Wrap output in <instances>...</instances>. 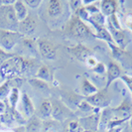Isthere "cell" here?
Returning <instances> with one entry per match:
<instances>
[{
    "instance_id": "obj_4",
    "label": "cell",
    "mask_w": 132,
    "mask_h": 132,
    "mask_svg": "<svg viewBox=\"0 0 132 132\" xmlns=\"http://www.w3.org/2000/svg\"><path fill=\"white\" fill-rule=\"evenodd\" d=\"M84 99L94 108L104 109L110 106L112 96L108 92V89L101 88V89H98L95 93H93V95L84 97Z\"/></svg>"
},
{
    "instance_id": "obj_26",
    "label": "cell",
    "mask_w": 132,
    "mask_h": 132,
    "mask_svg": "<svg viewBox=\"0 0 132 132\" xmlns=\"http://www.w3.org/2000/svg\"><path fill=\"white\" fill-rule=\"evenodd\" d=\"M92 71H93L96 76H103V77H106V67L104 66L102 63H97L96 66L92 69Z\"/></svg>"
},
{
    "instance_id": "obj_14",
    "label": "cell",
    "mask_w": 132,
    "mask_h": 132,
    "mask_svg": "<svg viewBox=\"0 0 132 132\" xmlns=\"http://www.w3.org/2000/svg\"><path fill=\"white\" fill-rule=\"evenodd\" d=\"M20 101H21V105H22V109H23V116L28 120L32 116H34L36 113V108L34 106L33 101L31 100L30 96L26 93H23L21 94Z\"/></svg>"
},
{
    "instance_id": "obj_5",
    "label": "cell",
    "mask_w": 132,
    "mask_h": 132,
    "mask_svg": "<svg viewBox=\"0 0 132 132\" xmlns=\"http://www.w3.org/2000/svg\"><path fill=\"white\" fill-rule=\"evenodd\" d=\"M23 38L24 37L19 32L0 29V49L11 53L14 48L21 43Z\"/></svg>"
},
{
    "instance_id": "obj_34",
    "label": "cell",
    "mask_w": 132,
    "mask_h": 132,
    "mask_svg": "<svg viewBox=\"0 0 132 132\" xmlns=\"http://www.w3.org/2000/svg\"><path fill=\"white\" fill-rule=\"evenodd\" d=\"M121 130H122V128L119 126V127H115V128H112V129L108 130L107 132H120Z\"/></svg>"
},
{
    "instance_id": "obj_18",
    "label": "cell",
    "mask_w": 132,
    "mask_h": 132,
    "mask_svg": "<svg viewBox=\"0 0 132 132\" xmlns=\"http://www.w3.org/2000/svg\"><path fill=\"white\" fill-rule=\"evenodd\" d=\"M43 130V121L36 115L32 116L27 120L25 124V132H42Z\"/></svg>"
},
{
    "instance_id": "obj_1",
    "label": "cell",
    "mask_w": 132,
    "mask_h": 132,
    "mask_svg": "<svg viewBox=\"0 0 132 132\" xmlns=\"http://www.w3.org/2000/svg\"><path fill=\"white\" fill-rule=\"evenodd\" d=\"M33 59L15 55L0 66V77L5 80L21 78L22 76L36 75L39 67Z\"/></svg>"
},
{
    "instance_id": "obj_2",
    "label": "cell",
    "mask_w": 132,
    "mask_h": 132,
    "mask_svg": "<svg viewBox=\"0 0 132 132\" xmlns=\"http://www.w3.org/2000/svg\"><path fill=\"white\" fill-rule=\"evenodd\" d=\"M66 33L71 38L78 41H85L94 37V34L86 23L77 15H73L66 27Z\"/></svg>"
},
{
    "instance_id": "obj_25",
    "label": "cell",
    "mask_w": 132,
    "mask_h": 132,
    "mask_svg": "<svg viewBox=\"0 0 132 132\" xmlns=\"http://www.w3.org/2000/svg\"><path fill=\"white\" fill-rule=\"evenodd\" d=\"M13 87L11 86L9 80H5L2 85H0V100H5L8 98L9 93Z\"/></svg>"
},
{
    "instance_id": "obj_19",
    "label": "cell",
    "mask_w": 132,
    "mask_h": 132,
    "mask_svg": "<svg viewBox=\"0 0 132 132\" xmlns=\"http://www.w3.org/2000/svg\"><path fill=\"white\" fill-rule=\"evenodd\" d=\"M13 8L15 14H16V17H17V20L19 22L23 21L28 17L29 12H28L27 6L25 5L23 0H15V3L13 4Z\"/></svg>"
},
{
    "instance_id": "obj_17",
    "label": "cell",
    "mask_w": 132,
    "mask_h": 132,
    "mask_svg": "<svg viewBox=\"0 0 132 132\" xmlns=\"http://www.w3.org/2000/svg\"><path fill=\"white\" fill-rule=\"evenodd\" d=\"M35 78L39 79H42L46 82H52L54 80V75L52 69H50L47 65H41L35 75Z\"/></svg>"
},
{
    "instance_id": "obj_3",
    "label": "cell",
    "mask_w": 132,
    "mask_h": 132,
    "mask_svg": "<svg viewBox=\"0 0 132 132\" xmlns=\"http://www.w3.org/2000/svg\"><path fill=\"white\" fill-rule=\"evenodd\" d=\"M19 21L17 20L13 5L0 6V29L18 32Z\"/></svg>"
},
{
    "instance_id": "obj_36",
    "label": "cell",
    "mask_w": 132,
    "mask_h": 132,
    "mask_svg": "<svg viewBox=\"0 0 132 132\" xmlns=\"http://www.w3.org/2000/svg\"><path fill=\"white\" fill-rule=\"evenodd\" d=\"M129 123H130V126H131V128H132V115H131V117H130V119H129Z\"/></svg>"
},
{
    "instance_id": "obj_37",
    "label": "cell",
    "mask_w": 132,
    "mask_h": 132,
    "mask_svg": "<svg viewBox=\"0 0 132 132\" xmlns=\"http://www.w3.org/2000/svg\"><path fill=\"white\" fill-rule=\"evenodd\" d=\"M81 132H97V131H89V130H82Z\"/></svg>"
},
{
    "instance_id": "obj_28",
    "label": "cell",
    "mask_w": 132,
    "mask_h": 132,
    "mask_svg": "<svg viewBox=\"0 0 132 132\" xmlns=\"http://www.w3.org/2000/svg\"><path fill=\"white\" fill-rule=\"evenodd\" d=\"M69 5H70L71 9L73 10L75 13L84 6L82 5V1H80V0H72V1L69 2Z\"/></svg>"
},
{
    "instance_id": "obj_33",
    "label": "cell",
    "mask_w": 132,
    "mask_h": 132,
    "mask_svg": "<svg viewBox=\"0 0 132 132\" xmlns=\"http://www.w3.org/2000/svg\"><path fill=\"white\" fill-rule=\"evenodd\" d=\"M7 107H8V104L4 100H0V115H2L3 113L7 110Z\"/></svg>"
},
{
    "instance_id": "obj_24",
    "label": "cell",
    "mask_w": 132,
    "mask_h": 132,
    "mask_svg": "<svg viewBox=\"0 0 132 132\" xmlns=\"http://www.w3.org/2000/svg\"><path fill=\"white\" fill-rule=\"evenodd\" d=\"M42 132H61V124L55 120H46L43 122Z\"/></svg>"
},
{
    "instance_id": "obj_12",
    "label": "cell",
    "mask_w": 132,
    "mask_h": 132,
    "mask_svg": "<svg viewBox=\"0 0 132 132\" xmlns=\"http://www.w3.org/2000/svg\"><path fill=\"white\" fill-rule=\"evenodd\" d=\"M108 26H109L108 27V29H109L108 31H109V33H110L111 37H112L114 44L118 47V48H120L121 50H125V48L129 44V42H130L129 36L122 29L121 30H116L113 27L110 26L109 24H108Z\"/></svg>"
},
{
    "instance_id": "obj_23",
    "label": "cell",
    "mask_w": 132,
    "mask_h": 132,
    "mask_svg": "<svg viewBox=\"0 0 132 132\" xmlns=\"http://www.w3.org/2000/svg\"><path fill=\"white\" fill-rule=\"evenodd\" d=\"M21 44H22V46L24 47V49H26L30 54L35 55V56L38 54V51H37L38 50L37 43L33 39H31V38H25L24 37L22 39V41H21Z\"/></svg>"
},
{
    "instance_id": "obj_21",
    "label": "cell",
    "mask_w": 132,
    "mask_h": 132,
    "mask_svg": "<svg viewBox=\"0 0 132 132\" xmlns=\"http://www.w3.org/2000/svg\"><path fill=\"white\" fill-rule=\"evenodd\" d=\"M28 82L29 85L33 87L35 90H38L42 93H50V86H49V84L42 80V79H39L37 78H30L28 79Z\"/></svg>"
},
{
    "instance_id": "obj_7",
    "label": "cell",
    "mask_w": 132,
    "mask_h": 132,
    "mask_svg": "<svg viewBox=\"0 0 132 132\" xmlns=\"http://www.w3.org/2000/svg\"><path fill=\"white\" fill-rule=\"evenodd\" d=\"M99 114H100V109L95 108L94 112L89 113L85 117L79 118V122L80 127L84 130L97 131L99 126Z\"/></svg>"
},
{
    "instance_id": "obj_16",
    "label": "cell",
    "mask_w": 132,
    "mask_h": 132,
    "mask_svg": "<svg viewBox=\"0 0 132 132\" xmlns=\"http://www.w3.org/2000/svg\"><path fill=\"white\" fill-rule=\"evenodd\" d=\"M99 10L104 16L110 17L117 11V1L115 0H103L99 3Z\"/></svg>"
},
{
    "instance_id": "obj_10",
    "label": "cell",
    "mask_w": 132,
    "mask_h": 132,
    "mask_svg": "<svg viewBox=\"0 0 132 132\" xmlns=\"http://www.w3.org/2000/svg\"><path fill=\"white\" fill-rule=\"evenodd\" d=\"M67 50L78 61L81 62V63H85V64L87 61V59L93 56V51L90 49H88L86 46H85L84 44H81V43H78L75 46L68 47Z\"/></svg>"
},
{
    "instance_id": "obj_31",
    "label": "cell",
    "mask_w": 132,
    "mask_h": 132,
    "mask_svg": "<svg viewBox=\"0 0 132 132\" xmlns=\"http://www.w3.org/2000/svg\"><path fill=\"white\" fill-rule=\"evenodd\" d=\"M80 125H79V121H71L70 124H69V130L71 132H78Z\"/></svg>"
},
{
    "instance_id": "obj_20",
    "label": "cell",
    "mask_w": 132,
    "mask_h": 132,
    "mask_svg": "<svg viewBox=\"0 0 132 132\" xmlns=\"http://www.w3.org/2000/svg\"><path fill=\"white\" fill-rule=\"evenodd\" d=\"M79 88H80V93H81V94H82L85 97L89 96V95H93V93H95L98 90L97 87L94 86L87 78H86V77L82 78V80H81V82H80Z\"/></svg>"
},
{
    "instance_id": "obj_9",
    "label": "cell",
    "mask_w": 132,
    "mask_h": 132,
    "mask_svg": "<svg viewBox=\"0 0 132 132\" xmlns=\"http://www.w3.org/2000/svg\"><path fill=\"white\" fill-rule=\"evenodd\" d=\"M53 104V111H52V118L55 121L58 122H63L64 120L69 118L73 113L71 111V108H69L68 106L63 103L62 101L58 100H53L52 101Z\"/></svg>"
},
{
    "instance_id": "obj_29",
    "label": "cell",
    "mask_w": 132,
    "mask_h": 132,
    "mask_svg": "<svg viewBox=\"0 0 132 132\" xmlns=\"http://www.w3.org/2000/svg\"><path fill=\"white\" fill-rule=\"evenodd\" d=\"M120 79L125 84L126 86L128 87V89L130 90V93L132 94V77H129L127 75H122L120 77Z\"/></svg>"
},
{
    "instance_id": "obj_6",
    "label": "cell",
    "mask_w": 132,
    "mask_h": 132,
    "mask_svg": "<svg viewBox=\"0 0 132 132\" xmlns=\"http://www.w3.org/2000/svg\"><path fill=\"white\" fill-rule=\"evenodd\" d=\"M37 48L40 56L48 61H54L57 59V48L48 39L40 38L37 41Z\"/></svg>"
},
{
    "instance_id": "obj_22",
    "label": "cell",
    "mask_w": 132,
    "mask_h": 132,
    "mask_svg": "<svg viewBox=\"0 0 132 132\" xmlns=\"http://www.w3.org/2000/svg\"><path fill=\"white\" fill-rule=\"evenodd\" d=\"M19 100H20L19 88L13 87L11 89L10 93H9V96H8V103H9V106H10V108L12 110H16L17 109V105H18Z\"/></svg>"
},
{
    "instance_id": "obj_11",
    "label": "cell",
    "mask_w": 132,
    "mask_h": 132,
    "mask_svg": "<svg viewBox=\"0 0 132 132\" xmlns=\"http://www.w3.org/2000/svg\"><path fill=\"white\" fill-rule=\"evenodd\" d=\"M122 76V69L117 62L115 61H110L106 68V82L103 88L108 89V87L111 86L115 79H120Z\"/></svg>"
},
{
    "instance_id": "obj_38",
    "label": "cell",
    "mask_w": 132,
    "mask_h": 132,
    "mask_svg": "<svg viewBox=\"0 0 132 132\" xmlns=\"http://www.w3.org/2000/svg\"><path fill=\"white\" fill-rule=\"evenodd\" d=\"M120 132H128V131H127V129H122Z\"/></svg>"
},
{
    "instance_id": "obj_27",
    "label": "cell",
    "mask_w": 132,
    "mask_h": 132,
    "mask_svg": "<svg viewBox=\"0 0 132 132\" xmlns=\"http://www.w3.org/2000/svg\"><path fill=\"white\" fill-rule=\"evenodd\" d=\"M13 56H15L13 53H9V52H6V51L0 49V66L3 65L7 60H9L10 58H12Z\"/></svg>"
},
{
    "instance_id": "obj_30",
    "label": "cell",
    "mask_w": 132,
    "mask_h": 132,
    "mask_svg": "<svg viewBox=\"0 0 132 132\" xmlns=\"http://www.w3.org/2000/svg\"><path fill=\"white\" fill-rule=\"evenodd\" d=\"M24 3L27 7L32 8V9H36L41 5L42 1L41 0H24Z\"/></svg>"
},
{
    "instance_id": "obj_15",
    "label": "cell",
    "mask_w": 132,
    "mask_h": 132,
    "mask_svg": "<svg viewBox=\"0 0 132 132\" xmlns=\"http://www.w3.org/2000/svg\"><path fill=\"white\" fill-rule=\"evenodd\" d=\"M46 11L50 18L52 19L58 18L62 15V12H63V4L59 0H51L47 5Z\"/></svg>"
},
{
    "instance_id": "obj_8",
    "label": "cell",
    "mask_w": 132,
    "mask_h": 132,
    "mask_svg": "<svg viewBox=\"0 0 132 132\" xmlns=\"http://www.w3.org/2000/svg\"><path fill=\"white\" fill-rule=\"evenodd\" d=\"M38 26V20L37 18L29 14L26 19L19 22V27H18V32H19L23 37L25 38H30V36L34 35L36 29Z\"/></svg>"
},
{
    "instance_id": "obj_13",
    "label": "cell",
    "mask_w": 132,
    "mask_h": 132,
    "mask_svg": "<svg viewBox=\"0 0 132 132\" xmlns=\"http://www.w3.org/2000/svg\"><path fill=\"white\" fill-rule=\"evenodd\" d=\"M52 111H53V104L52 100L49 98H44L39 105V108L37 110V114H35L37 117H39L42 121L48 120L52 118Z\"/></svg>"
},
{
    "instance_id": "obj_32",
    "label": "cell",
    "mask_w": 132,
    "mask_h": 132,
    "mask_svg": "<svg viewBox=\"0 0 132 132\" xmlns=\"http://www.w3.org/2000/svg\"><path fill=\"white\" fill-rule=\"evenodd\" d=\"M97 63H98V62L96 61V59H95L93 56H92L90 58L87 59V61L86 62V65L88 67V68H92V69H93V68H94V67L96 66Z\"/></svg>"
},
{
    "instance_id": "obj_35",
    "label": "cell",
    "mask_w": 132,
    "mask_h": 132,
    "mask_svg": "<svg viewBox=\"0 0 132 132\" xmlns=\"http://www.w3.org/2000/svg\"><path fill=\"white\" fill-rule=\"evenodd\" d=\"M126 25H127V27H128V28L132 31V21H128V22H126Z\"/></svg>"
}]
</instances>
